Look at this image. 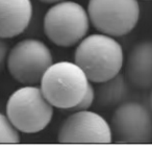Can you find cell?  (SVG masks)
<instances>
[{
	"instance_id": "cell-14",
	"label": "cell",
	"mask_w": 152,
	"mask_h": 150,
	"mask_svg": "<svg viewBox=\"0 0 152 150\" xmlns=\"http://www.w3.org/2000/svg\"><path fill=\"white\" fill-rule=\"evenodd\" d=\"M9 51V45L5 42V39L0 38V71L3 69L4 65L7 64Z\"/></svg>"
},
{
	"instance_id": "cell-12",
	"label": "cell",
	"mask_w": 152,
	"mask_h": 150,
	"mask_svg": "<svg viewBox=\"0 0 152 150\" xmlns=\"http://www.w3.org/2000/svg\"><path fill=\"white\" fill-rule=\"evenodd\" d=\"M20 131L7 116L0 113V144H19Z\"/></svg>"
},
{
	"instance_id": "cell-13",
	"label": "cell",
	"mask_w": 152,
	"mask_h": 150,
	"mask_svg": "<svg viewBox=\"0 0 152 150\" xmlns=\"http://www.w3.org/2000/svg\"><path fill=\"white\" fill-rule=\"evenodd\" d=\"M95 103V89H94L93 85H90L89 89H88L87 93H86L85 97L83 98L79 104L77 106L73 108V112L74 110H90V108L93 106V104Z\"/></svg>"
},
{
	"instance_id": "cell-6",
	"label": "cell",
	"mask_w": 152,
	"mask_h": 150,
	"mask_svg": "<svg viewBox=\"0 0 152 150\" xmlns=\"http://www.w3.org/2000/svg\"><path fill=\"white\" fill-rule=\"evenodd\" d=\"M87 11L91 25L114 38L132 31L141 14L137 0H89Z\"/></svg>"
},
{
	"instance_id": "cell-4",
	"label": "cell",
	"mask_w": 152,
	"mask_h": 150,
	"mask_svg": "<svg viewBox=\"0 0 152 150\" xmlns=\"http://www.w3.org/2000/svg\"><path fill=\"white\" fill-rule=\"evenodd\" d=\"M5 113L20 132L37 133L51 123L54 106L47 100L40 87L23 86L11 94Z\"/></svg>"
},
{
	"instance_id": "cell-15",
	"label": "cell",
	"mask_w": 152,
	"mask_h": 150,
	"mask_svg": "<svg viewBox=\"0 0 152 150\" xmlns=\"http://www.w3.org/2000/svg\"><path fill=\"white\" fill-rule=\"evenodd\" d=\"M43 3H50V4H53V3L59 2V1H63V0H39Z\"/></svg>"
},
{
	"instance_id": "cell-8",
	"label": "cell",
	"mask_w": 152,
	"mask_h": 150,
	"mask_svg": "<svg viewBox=\"0 0 152 150\" xmlns=\"http://www.w3.org/2000/svg\"><path fill=\"white\" fill-rule=\"evenodd\" d=\"M61 144H110L113 132L110 124L90 110H74L63 121L57 132Z\"/></svg>"
},
{
	"instance_id": "cell-3",
	"label": "cell",
	"mask_w": 152,
	"mask_h": 150,
	"mask_svg": "<svg viewBox=\"0 0 152 150\" xmlns=\"http://www.w3.org/2000/svg\"><path fill=\"white\" fill-rule=\"evenodd\" d=\"M91 22L87 9L79 3L63 0L53 3L43 19L44 34L59 47H73L88 36Z\"/></svg>"
},
{
	"instance_id": "cell-11",
	"label": "cell",
	"mask_w": 152,
	"mask_h": 150,
	"mask_svg": "<svg viewBox=\"0 0 152 150\" xmlns=\"http://www.w3.org/2000/svg\"><path fill=\"white\" fill-rule=\"evenodd\" d=\"M95 89V103L100 108L118 106L124 102L128 95V81L124 74L118 75L105 81L97 83Z\"/></svg>"
},
{
	"instance_id": "cell-9",
	"label": "cell",
	"mask_w": 152,
	"mask_h": 150,
	"mask_svg": "<svg viewBox=\"0 0 152 150\" xmlns=\"http://www.w3.org/2000/svg\"><path fill=\"white\" fill-rule=\"evenodd\" d=\"M124 75L128 83L137 89L152 88V41L135 44L124 61Z\"/></svg>"
},
{
	"instance_id": "cell-1",
	"label": "cell",
	"mask_w": 152,
	"mask_h": 150,
	"mask_svg": "<svg viewBox=\"0 0 152 150\" xmlns=\"http://www.w3.org/2000/svg\"><path fill=\"white\" fill-rule=\"evenodd\" d=\"M74 61L92 83H99L121 73L124 51L114 37L101 32L91 34L76 45Z\"/></svg>"
},
{
	"instance_id": "cell-5",
	"label": "cell",
	"mask_w": 152,
	"mask_h": 150,
	"mask_svg": "<svg viewBox=\"0 0 152 150\" xmlns=\"http://www.w3.org/2000/svg\"><path fill=\"white\" fill-rule=\"evenodd\" d=\"M53 64L51 50L43 41L24 39L9 51L7 66L11 76L24 86H36Z\"/></svg>"
},
{
	"instance_id": "cell-10",
	"label": "cell",
	"mask_w": 152,
	"mask_h": 150,
	"mask_svg": "<svg viewBox=\"0 0 152 150\" xmlns=\"http://www.w3.org/2000/svg\"><path fill=\"white\" fill-rule=\"evenodd\" d=\"M32 14L31 0H0V38L7 40L23 34Z\"/></svg>"
},
{
	"instance_id": "cell-7",
	"label": "cell",
	"mask_w": 152,
	"mask_h": 150,
	"mask_svg": "<svg viewBox=\"0 0 152 150\" xmlns=\"http://www.w3.org/2000/svg\"><path fill=\"white\" fill-rule=\"evenodd\" d=\"M152 110L135 101L123 102L113 113L110 128L118 143L148 144L152 141Z\"/></svg>"
},
{
	"instance_id": "cell-2",
	"label": "cell",
	"mask_w": 152,
	"mask_h": 150,
	"mask_svg": "<svg viewBox=\"0 0 152 150\" xmlns=\"http://www.w3.org/2000/svg\"><path fill=\"white\" fill-rule=\"evenodd\" d=\"M91 81L75 61H57L47 69L40 83L43 94L54 108L72 110L83 100Z\"/></svg>"
},
{
	"instance_id": "cell-16",
	"label": "cell",
	"mask_w": 152,
	"mask_h": 150,
	"mask_svg": "<svg viewBox=\"0 0 152 150\" xmlns=\"http://www.w3.org/2000/svg\"><path fill=\"white\" fill-rule=\"evenodd\" d=\"M149 102H150V108H151V110H152V92H151V94H150Z\"/></svg>"
}]
</instances>
